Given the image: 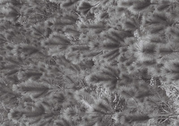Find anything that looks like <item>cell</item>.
Wrapping results in <instances>:
<instances>
[{"label":"cell","mask_w":179,"mask_h":126,"mask_svg":"<svg viewBox=\"0 0 179 126\" xmlns=\"http://www.w3.org/2000/svg\"><path fill=\"white\" fill-rule=\"evenodd\" d=\"M60 30L70 38V37H75L78 36H80L81 34V32H80L77 26L74 24L66 26Z\"/></svg>","instance_id":"e0dca14e"},{"label":"cell","mask_w":179,"mask_h":126,"mask_svg":"<svg viewBox=\"0 0 179 126\" xmlns=\"http://www.w3.org/2000/svg\"><path fill=\"white\" fill-rule=\"evenodd\" d=\"M119 48L114 49V50H109L108 52H106L104 53V54L102 55V57L105 60L106 59H107V58H108L109 57H110L111 55L114 54L117 52L119 51Z\"/></svg>","instance_id":"e575fe53"},{"label":"cell","mask_w":179,"mask_h":126,"mask_svg":"<svg viewBox=\"0 0 179 126\" xmlns=\"http://www.w3.org/2000/svg\"><path fill=\"white\" fill-rule=\"evenodd\" d=\"M71 43V38L59 32H52L40 42L41 47L48 49L68 47Z\"/></svg>","instance_id":"3957f363"},{"label":"cell","mask_w":179,"mask_h":126,"mask_svg":"<svg viewBox=\"0 0 179 126\" xmlns=\"http://www.w3.org/2000/svg\"><path fill=\"white\" fill-rule=\"evenodd\" d=\"M21 15L20 9L11 4H7L0 9V20H6L14 23L19 19Z\"/></svg>","instance_id":"52a82bcc"},{"label":"cell","mask_w":179,"mask_h":126,"mask_svg":"<svg viewBox=\"0 0 179 126\" xmlns=\"http://www.w3.org/2000/svg\"><path fill=\"white\" fill-rule=\"evenodd\" d=\"M77 2V0H62L60 4V7L63 9L68 10L74 8Z\"/></svg>","instance_id":"f546056e"},{"label":"cell","mask_w":179,"mask_h":126,"mask_svg":"<svg viewBox=\"0 0 179 126\" xmlns=\"http://www.w3.org/2000/svg\"><path fill=\"white\" fill-rule=\"evenodd\" d=\"M77 26L81 33L90 32L91 33L94 34L96 31L102 30L105 27V26L103 24L99 23H81L78 24Z\"/></svg>","instance_id":"5bb4252c"},{"label":"cell","mask_w":179,"mask_h":126,"mask_svg":"<svg viewBox=\"0 0 179 126\" xmlns=\"http://www.w3.org/2000/svg\"><path fill=\"white\" fill-rule=\"evenodd\" d=\"M156 45V43H151L143 40H140L128 47V52L133 55L136 52H143L145 51L154 49Z\"/></svg>","instance_id":"8fae6325"},{"label":"cell","mask_w":179,"mask_h":126,"mask_svg":"<svg viewBox=\"0 0 179 126\" xmlns=\"http://www.w3.org/2000/svg\"><path fill=\"white\" fill-rule=\"evenodd\" d=\"M163 64H164L163 67L166 68L168 69L173 72L179 73V59L166 62L163 63Z\"/></svg>","instance_id":"d4e9b609"},{"label":"cell","mask_w":179,"mask_h":126,"mask_svg":"<svg viewBox=\"0 0 179 126\" xmlns=\"http://www.w3.org/2000/svg\"><path fill=\"white\" fill-rule=\"evenodd\" d=\"M92 7V5L90 2L86 0H82L80 2L79 4L77 7L79 11L82 13L83 15H85L87 13L89 10Z\"/></svg>","instance_id":"83f0119b"},{"label":"cell","mask_w":179,"mask_h":126,"mask_svg":"<svg viewBox=\"0 0 179 126\" xmlns=\"http://www.w3.org/2000/svg\"><path fill=\"white\" fill-rule=\"evenodd\" d=\"M171 2L169 0H160L159 4L157 8L156 11L159 12H165L169 7H170Z\"/></svg>","instance_id":"1f68e13d"},{"label":"cell","mask_w":179,"mask_h":126,"mask_svg":"<svg viewBox=\"0 0 179 126\" xmlns=\"http://www.w3.org/2000/svg\"><path fill=\"white\" fill-rule=\"evenodd\" d=\"M108 15V13L104 12H102V13L100 15V18L101 19H102L104 17H105V16H106Z\"/></svg>","instance_id":"7bdbcfd3"},{"label":"cell","mask_w":179,"mask_h":126,"mask_svg":"<svg viewBox=\"0 0 179 126\" xmlns=\"http://www.w3.org/2000/svg\"><path fill=\"white\" fill-rule=\"evenodd\" d=\"M147 68L145 67H139L135 69L134 71L131 72L129 74L131 75L133 78H137L140 77L143 75L145 74V73L147 72Z\"/></svg>","instance_id":"4dcf8cb0"},{"label":"cell","mask_w":179,"mask_h":126,"mask_svg":"<svg viewBox=\"0 0 179 126\" xmlns=\"http://www.w3.org/2000/svg\"><path fill=\"white\" fill-rule=\"evenodd\" d=\"M78 19V16L77 15L70 12H65L49 18L43 23L49 30L58 32L66 26L75 24Z\"/></svg>","instance_id":"7a4b0ae2"},{"label":"cell","mask_w":179,"mask_h":126,"mask_svg":"<svg viewBox=\"0 0 179 126\" xmlns=\"http://www.w3.org/2000/svg\"><path fill=\"white\" fill-rule=\"evenodd\" d=\"M73 97L77 102L85 105L89 108L93 106L97 101L93 96L83 89L75 91L73 93Z\"/></svg>","instance_id":"30bf717a"},{"label":"cell","mask_w":179,"mask_h":126,"mask_svg":"<svg viewBox=\"0 0 179 126\" xmlns=\"http://www.w3.org/2000/svg\"><path fill=\"white\" fill-rule=\"evenodd\" d=\"M112 110L109 104L105 100L100 99L89 108L85 116L86 120L101 121L111 115Z\"/></svg>","instance_id":"277c9868"},{"label":"cell","mask_w":179,"mask_h":126,"mask_svg":"<svg viewBox=\"0 0 179 126\" xmlns=\"http://www.w3.org/2000/svg\"><path fill=\"white\" fill-rule=\"evenodd\" d=\"M176 126V125L175 126V125H171V126Z\"/></svg>","instance_id":"ee69618b"},{"label":"cell","mask_w":179,"mask_h":126,"mask_svg":"<svg viewBox=\"0 0 179 126\" xmlns=\"http://www.w3.org/2000/svg\"><path fill=\"white\" fill-rule=\"evenodd\" d=\"M118 69H119L120 72H127V67L123 63H118L117 64Z\"/></svg>","instance_id":"74e56055"},{"label":"cell","mask_w":179,"mask_h":126,"mask_svg":"<svg viewBox=\"0 0 179 126\" xmlns=\"http://www.w3.org/2000/svg\"><path fill=\"white\" fill-rule=\"evenodd\" d=\"M122 47L120 44L116 42L111 40L105 39L101 41L100 44V49L101 50H111L119 48Z\"/></svg>","instance_id":"ffe728a7"},{"label":"cell","mask_w":179,"mask_h":126,"mask_svg":"<svg viewBox=\"0 0 179 126\" xmlns=\"http://www.w3.org/2000/svg\"><path fill=\"white\" fill-rule=\"evenodd\" d=\"M137 41L136 39L134 37H126L124 39L123 42L124 43V45L125 47H128L132 45L133 44L135 43Z\"/></svg>","instance_id":"836d02e7"},{"label":"cell","mask_w":179,"mask_h":126,"mask_svg":"<svg viewBox=\"0 0 179 126\" xmlns=\"http://www.w3.org/2000/svg\"><path fill=\"white\" fill-rule=\"evenodd\" d=\"M139 90L135 86L124 85L118 88L117 93L122 98L130 100L136 97Z\"/></svg>","instance_id":"7c38bea8"},{"label":"cell","mask_w":179,"mask_h":126,"mask_svg":"<svg viewBox=\"0 0 179 126\" xmlns=\"http://www.w3.org/2000/svg\"><path fill=\"white\" fill-rule=\"evenodd\" d=\"M135 69V67H134V65L132 64L130 66H128V67H127V72L128 73L130 74L131 72H133L134 70Z\"/></svg>","instance_id":"b9f144b4"},{"label":"cell","mask_w":179,"mask_h":126,"mask_svg":"<svg viewBox=\"0 0 179 126\" xmlns=\"http://www.w3.org/2000/svg\"><path fill=\"white\" fill-rule=\"evenodd\" d=\"M143 40L151 43H168V40L160 34H147L143 38Z\"/></svg>","instance_id":"d6986e66"},{"label":"cell","mask_w":179,"mask_h":126,"mask_svg":"<svg viewBox=\"0 0 179 126\" xmlns=\"http://www.w3.org/2000/svg\"><path fill=\"white\" fill-rule=\"evenodd\" d=\"M68 47L48 49V51H47V54L51 56H56L61 57L64 55L65 56L69 52Z\"/></svg>","instance_id":"7402d4cb"},{"label":"cell","mask_w":179,"mask_h":126,"mask_svg":"<svg viewBox=\"0 0 179 126\" xmlns=\"http://www.w3.org/2000/svg\"><path fill=\"white\" fill-rule=\"evenodd\" d=\"M118 79V78L104 74L97 71L88 75L85 78V81L88 84L92 85L104 83L107 86H111L114 83H117Z\"/></svg>","instance_id":"8992f818"},{"label":"cell","mask_w":179,"mask_h":126,"mask_svg":"<svg viewBox=\"0 0 179 126\" xmlns=\"http://www.w3.org/2000/svg\"><path fill=\"white\" fill-rule=\"evenodd\" d=\"M147 68V72L151 76L154 77L162 76L161 67L160 68L158 67L157 65H156V66H151Z\"/></svg>","instance_id":"f1b7e54d"},{"label":"cell","mask_w":179,"mask_h":126,"mask_svg":"<svg viewBox=\"0 0 179 126\" xmlns=\"http://www.w3.org/2000/svg\"><path fill=\"white\" fill-rule=\"evenodd\" d=\"M68 48L69 52L77 54H81L91 51L88 44L86 43L73 44L71 45Z\"/></svg>","instance_id":"ac0fdd59"},{"label":"cell","mask_w":179,"mask_h":126,"mask_svg":"<svg viewBox=\"0 0 179 126\" xmlns=\"http://www.w3.org/2000/svg\"><path fill=\"white\" fill-rule=\"evenodd\" d=\"M139 27V20L135 16L131 17L125 20L122 23L123 29L126 31H131L138 29Z\"/></svg>","instance_id":"2e32d148"},{"label":"cell","mask_w":179,"mask_h":126,"mask_svg":"<svg viewBox=\"0 0 179 126\" xmlns=\"http://www.w3.org/2000/svg\"><path fill=\"white\" fill-rule=\"evenodd\" d=\"M48 30L49 29L46 27L44 23L33 25L30 28L31 36L37 39H41V41L48 37Z\"/></svg>","instance_id":"4fadbf2b"},{"label":"cell","mask_w":179,"mask_h":126,"mask_svg":"<svg viewBox=\"0 0 179 126\" xmlns=\"http://www.w3.org/2000/svg\"><path fill=\"white\" fill-rule=\"evenodd\" d=\"M136 60V59L134 57V55H133L131 57L128 59L123 63L126 67H128V66L132 65Z\"/></svg>","instance_id":"8d00e7d4"},{"label":"cell","mask_w":179,"mask_h":126,"mask_svg":"<svg viewBox=\"0 0 179 126\" xmlns=\"http://www.w3.org/2000/svg\"><path fill=\"white\" fill-rule=\"evenodd\" d=\"M56 87L44 81L36 80H28L14 84L12 90L16 94L23 95L31 98L32 99L44 98L45 95L51 94Z\"/></svg>","instance_id":"6da1fadb"},{"label":"cell","mask_w":179,"mask_h":126,"mask_svg":"<svg viewBox=\"0 0 179 126\" xmlns=\"http://www.w3.org/2000/svg\"><path fill=\"white\" fill-rule=\"evenodd\" d=\"M161 57L158 58L157 62L158 64H163L166 62L179 59V55L178 52H175L169 54L163 55L160 56Z\"/></svg>","instance_id":"44dd1931"},{"label":"cell","mask_w":179,"mask_h":126,"mask_svg":"<svg viewBox=\"0 0 179 126\" xmlns=\"http://www.w3.org/2000/svg\"><path fill=\"white\" fill-rule=\"evenodd\" d=\"M107 32L109 34H111L121 42H123L124 39L126 37V33L125 32L119 30L111 29Z\"/></svg>","instance_id":"484cf974"},{"label":"cell","mask_w":179,"mask_h":126,"mask_svg":"<svg viewBox=\"0 0 179 126\" xmlns=\"http://www.w3.org/2000/svg\"><path fill=\"white\" fill-rule=\"evenodd\" d=\"M127 9V8L118 6V7H117L116 9V11L117 12V13H118V14H121L123 12L126 11Z\"/></svg>","instance_id":"60d3db41"},{"label":"cell","mask_w":179,"mask_h":126,"mask_svg":"<svg viewBox=\"0 0 179 126\" xmlns=\"http://www.w3.org/2000/svg\"><path fill=\"white\" fill-rule=\"evenodd\" d=\"M119 54L120 53H119V51H118L116 53L111 55L110 57L104 60H105V61L107 62V63H111L112 61H113L115 60V59L117 58Z\"/></svg>","instance_id":"d590c367"},{"label":"cell","mask_w":179,"mask_h":126,"mask_svg":"<svg viewBox=\"0 0 179 126\" xmlns=\"http://www.w3.org/2000/svg\"><path fill=\"white\" fill-rule=\"evenodd\" d=\"M117 59V61L119 63H124L125 61L127 60V58L126 57L125 53L119 54Z\"/></svg>","instance_id":"f35d334b"},{"label":"cell","mask_w":179,"mask_h":126,"mask_svg":"<svg viewBox=\"0 0 179 126\" xmlns=\"http://www.w3.org/2000/svg\"><path fill=\"white\" fill-rule=\"evenodd\" d=\"M167 36L170 38V39H179V29L176 26H168L165 30Z\"/></svg>","instance_id":"603a6c76"},{"label":"cell","mask_w":179,"mask_h":126,"mask_svg":"<svg viewBox=\"0 0 179 126\" xmlns=\"http://www.w3.org/2000/svg\"><path fill=\"white\" fill-rule=\"evenodd\" d=\"M119 51L120 54L125 53L128 52V47H125V46L120 47L119 48Z\"/></svg>","instance_id":"ab89813d"},{"label":"cell","mask_w":179,"mask_h":126,"mask_svg":"<svg viewBox=\"0 0 179 126\" xmlns=\"http://www.w3.org/2000/svg\"><path fill=\"white\" fill-rule=\"evenodd\" d=\"M167 25L164 24H158L151 26L148 30V34H159L160 32L165 31Z\"/></svg>","instance_id":"4316f807"},{"label":"cell","mask_w":179,"mask_h":126,"mask_svg":"<svg viewBox=\"0 0 179 126\" xmlns=\"http://www.w3.org/2000/svg\"><path fill=\"white\" fill-rule=\"evenodd\" d=\"M150 4L148 0H136V2L131 7V10L134 12L140 11L147 7Z\"/></svg>","instance_id":"cb8c5ba5"},{"label":"cell","mask_w":179,"mask_h":126,"mask_svg":"<svg viewBox=\"0 0 179 126\" xmlns=\"http://www.w3.org/2000/svg\"><path fill=\"white\" fill-rule=\"evenodd\" d=\"M174 19L170 15L168 12H159L155 11L153 12L151 16L145 19V24H148L149 26L164 24L168 25L173 23Z\"/></svg>","instance_id":"ba28073f"},{"label":"cell","mask_w":179,"mask_h":126,"mask_svg":"<svg viewBox=\"0 0 179 126\" xmlns=\"http://www.w3.org/2000/svg\"><path fill=\"white\" fill-rule=\"evenodd\" d=\"M179 49V42L171 40H168L167 43L157 44L154 49L158 57L163 55L178 52Z\"/></svg>","instance_id":"9c48e42d"},{"label":"cell","mask_w":179,"mask_h":126,"mask_svg":"<svg viewBox=\"0 0 179 126\" xmlns=\"http://www.w3.org/2000/svg\"><path fill=\"white\" fill-rule=\"evenodd\" d=\"M136 2V0H119L118 6L124 8H130Z\"/></svg>","instance_id":"d6a6232c"},{"label":"cell","mask_w":179,"mask_h":126,"mask_svg":"<svg viewBox=\"0 0 179 126\" xmlns=\"http://www.w3.org/2000/svg\"><path fill=\"white\" fill-rule=\"evenodd\" d=\"M151 118V115L148 113L136 112L131 113H122L119 115L118 120L123 126L134 125L138 126L147 124L152 119Z\"/></svg>","instance_id":"5b68a950"},{"label":"cell","mask_w":179,"mask_h":126,"mask_svg":"<svg viewBox=\"0 0 179 126\" xmlns=\"http://www.w3.org/2000/svg\"><path fill=\"white\" fill-rule=\"evenodd\" d=\"M78 109L76 106H69L64 109L62 113V118L69 123H72V119L78 114Z\"/></svg>","instance_id":"9a60e30c"}]
</instances>
